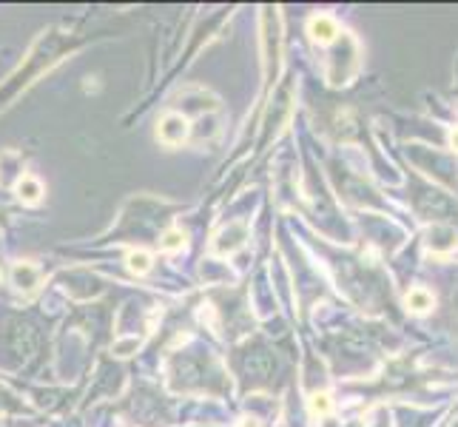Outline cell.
Listing matches in <instances>:
<instances>
[{"mask_svg":"<svg viewBox=\"0 0 458 427\" xmlns=\"http://www.w3.org/2000/svg\"><path fill=\"white\" fill-rule=\"evenodd\" d=\"M404 305H407L410 314H430L435 308V297H433V291L424 288V285H416V288L407 291Z\"/></svg>","mask_w":458,"mask_h":427,"instance_id":"3","label":"cell"},{"mask_svg":"<svg viewBox=\"0 0 458 427\" xmlns=\"http://www.w3.org/2000/svg\"><path fill=\"white\" fill-rule=\"evenodd\" d=\"M160 245H163V251L177 254V251H182V248H185V234H182L180 228H171V231H166V234H163Z\"/></svg>","mask_w":458,"mask_h":427,"instance_id":"9","label":"cell"},{"mask_svg":"<svg viewBox=\"0 0 458 427\" xmlns=\"http://www.w3.org/2000/svg\"><path fill=\"white\" fill-rule=\"evenodd\" d=\"M131 347H137V339H128V342H123V345H114V353L128 356V350H131Z\"/></svg>","mask_w":458,"mask_h":427,"instance_id":"10","label":"cell"},{"mask_svg":"<svg viewBox=\"0 0 458 427\" xmlns=\"http://www.w3.org/2000/svg\"><path fill=\"white\" fill-rule=\"evenodd\" d=\"M242 242H245V228H242L237 237H231V234H228V228H225V231H222V234L213 240V251L225 256V254H231V251L242 248Z\"/></svg>","mask_w":458,"mask_h":427,"instance_id":"6","label":"cell"},{"mask_svg":"<svg viewBox=\"0 0 458 427\" xmlns=\"http://www.w3.org/2000/svg\"><path fill=\"white\" fill-rule=\"evenodd\" d=\"M125 265H128V271H131V273L145 276V273L151 271V265H154V259H151V254H148V251H128Z\"/></svg>","mask_w":458,"mask_h":427,"instance_id":"7","label":"cell"},{"mask_svg":"<svg viewBox=\"0 0 458 427\" xmlns=\"http://www.w3.org/2000/svg\"><path fill=\"white\" fill-rule=\"evenodd\" d=\"M308 407H311V416L322 419V416H328L333 410V399H330V393H314L308 399Z\"/></svg>","mask_w":458,"mask_h":427,"instance_id":"8","label":"cell"},{"mask_svg":"<svg viewBox=\"0 0 458 427\" xmlns=\"http://www.w3.org/2000/svg\"><path fill=\"white\" fill-rule=\"evenodd\" d=\"M308 35H311L314 43L328 46V43H333V40L339 37V23H336L330 15H314V18L308 20Z\"/></svg>","mask_w":458,"mask_h":427,"instance_id":"2","label":"cell"},{"mask_svg":"<svg viewBox=\"0 0 458 427\" xmlns=\"http://www.w3.org/2000/svg\"><path fill=\"white\" fill-rule=\"evenodd\" d=\"M240 427H259V421H256V419H242Z\"/></svg>","mask_w":458,"mask_h":427,"instance_id":"12","label":"cell"},{"mask_svg":"<svg viewBox=\"0 0 458 427\" xmlns=\"http://www.w3.org/2000/svg\"><path fill=\"white\" fill-rule=\"evenodd\" d=\"M12 282L18 285L20 291H35L37 285H40V271H37V265H32V262H18L15 268H12Z\"/></svg>","mask_w":458,"mask_h":427,"instance_id":"4","label":"cell"},{"mask_svg":"<svg viewBox=\"0 0 458 427\" xmlns=\"http://www.w3.org/2000/svg\"><path fill=\"white\" fill-rule=\"evenodd\" d=\"M450 149H452V151L458 154V125H455V128L450 131Z\"/></svg>","mask_w":458,"mask_h":427,"instance_id":"11","label":"cell"},{"mask_svg":"<svg viewBox=\"0 0 458 427\" xmlns=\"http://www.w3.org/2000/svg\"><path fill=\"white\" fill-rule=\"evenodd\" d=\"M188 131H191L188 120H185L182 114L171 111V114H166V117L160 120V125H157V140L166 142V146H180V142L188 140Z\"/></svg>","mask_w":458,"mask_h":427,"instance_id":"1","label":"cell"},{"mask_svg":"<svg viewBox=\"0 0 458 427\" xmlns=\"http://www.w3.org/2000/svg\"><path fill=\"white\" fill-rule=\"evenodd\" d=\"M15 194H18V197H20L26 205H37V202L43 199V185H40V180H37V177L26 174V177H20V180H18Z\"/></svg>","mask_w":458,"mask_h":427,"instance_id":"5","label":"cell"}]
</instances>
